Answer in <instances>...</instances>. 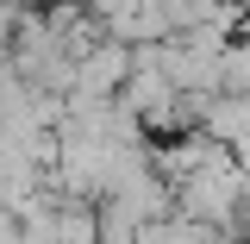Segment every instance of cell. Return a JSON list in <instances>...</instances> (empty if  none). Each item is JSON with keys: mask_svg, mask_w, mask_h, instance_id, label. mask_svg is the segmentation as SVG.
Segmentation results:
<instances>
[{"mask_svg": "<svg viewBox=\"0 0 250 244\" xmlns=\"http://www.w3.org/2000/svg\"><path fill=\"white\" fill-rule=\"evenodd\" d=\"M238 19H244V25H250V0H244V13H238Z\"/></svg>", "mask_w": 250, "mask_h": 244, "instance_id": "6da1fadb", "label": "cell"}]
</instances>
